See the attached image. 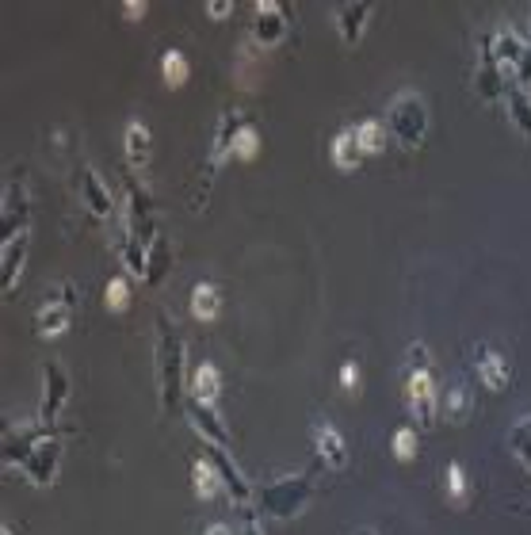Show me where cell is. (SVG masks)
Listing matches in <instances>:
<instances>
[{"instance_id":"cell-18","label":"cell","mask_w":531,"mask_h":535,"mask_svg":"<svg viewBox=\"0 0 531 535\" xmlns=\"http://www.w3.org/2000/svg\"><path fill=\"white\" fill-rule=\"evenodd\" d=\"M256 8H260V16H256V23H253V43L279 46L287 39V16H283V8H279L276 0H260Z\"/></svg>"},{"instance_id":"cell-34","label":"cell","mask_w":531,"mask_h":535,"mask_svg":"<svg viewBox=\"0 0 531 535\" xmlns=\"http://www.w3.org/2000/svg\"><path fill=\"white\" fill-rule=\"evenodd\" d=\"M390 451H394V459L409 463V459L417 455V432H413V428H398V432L390 436Z\"/></svg>"},{"instance_id":"cell-30","label":"cell","mask_w":531,"mask_h":535,"mask_svg":"<svg viewBox=\"0 0 531 535\" xmlns=\"http://www.w3.org/2000/svg\"><path fill=\"white\" fill-rule=\"evenodd\" d=\"M195 493L203 497V501H211V497H218V493H226V486H222V478H218V471H214V463L203 455L199 463H195Z\"/></svg>"},{"instance_id":"cell-39","label":"cell","mask_w":531,"mask_h":535,"mask_svg":"<svg viewBox=\"0 0 531 535\" xmlns=\"http://www.w3.org/2000/svg\"><path fill=\"white\" fill-rule=\"evenodd\" d=\"M340 386L344 390H360V364L356 360H348V364L340 367Z\"/></svg>"},{"instance_id":"cell-27","label":"cell","mask_w":531,"mask_h":535,"mask_svg":"<svg viewBox=\"0 0 531 535\" xmlns=\"http://www.w3.org/2000/svg\"><path fill=\"white\" fill-rule=\"evenodd\" d=\"M440 413H444L451 425H463L470 417V394L463 383H451L444 394V406H440Z\"/></svg>"},{"instance_id":"cell-35","label":"cell","mask_w":531,"mask_h":535,"mask_svg":"<svg viewBox=\"0 0 531 535\" xmlns=\"http://www.w3.org/2000/svg\"><path fill=\"white\" fill-rule=\"evenodd\" d=\"M234 513H237V524H241V532H237V535H264L256 501H249V505H234Z\"/></svg>"},{"instance_id":"cell-9","label":"cell","mask_w":531,"mask_h":535,"mask_svg":"<svg viewBox=\"0 0 531 535\" xmlns=\"http://www.w3.org/2000/svg\"><path fill=\"white\" fill-rule=\"evenodd\" d=\"M474 92H478V100H501V96H509V88H505V73H501V65L493 58V35H482V50H478V73H474Z\"/></svg>"},{"instance_id":"cell-25","label":"cell","mask_w":531,"mask_h":535,"mask_svg":"<svg viewBox=\"0 0 531 535\" xmlns=\"http://www.w3.org/2000/svg\"><path fill=\"white\" fill-rule=\"evenodd\" d=\"M360 142H356V130H340L337 138H333V161H337V169L352 172L356 165H360Z\"/></svg>"},{"instance_id":"cell-16","label":"cell","mask_w":531,"mask_h":535,"mask_svg":"<svg viewBox=\"0 0 531 535\" xmlns=\"http://www.w3.org/2000/svg\"><path fill=\"white\" fill-rule=\"evenodd\" d=\"M27 249H31V230H23V234H16L12 241L0 245V260H4V268H0V287H4V295H12V291L20 287V276H23V268H27Z\"/></svg>"},{"instance_id":"cell-28","label":"cell","mask_w":531,"mask_h":535,"mask_svg":"<svg viewBox=\"0 0 531 535\" xmlns=\"http://www.w3.org/2000/svg\"><path fill=\"white\" fill-rule=\"evenodd\" d=\"M218 310H222L218 287H214V283H199V287L192 291V314L199 321H214L218 318Z\"/></svg>"},{"instance_id":"cell-19","label":"cell","mask_w":531,"mask_h":535,"mask_svg":"<svg viewBox=\"0 0 531 535\" xmlns=\"http://www.w3.org/2000/svg\"><path fill=\"white\" fill-rule=\"evenodd\" d=\"M188 421L195 425V432L207 440V444H230V428L222 425V417H218V409L207 406V402H199V398H188Z\"/></svg>"},{"instance_id":"cell-1","label":"cell","mask_w":531,"mask_h":535,"mask_svg":"<svg viewBox=\"0 0 531 535\" xmlns=\"http://www.w3.org/2000/svg\"><path fill=\"white\" fill-rule=\"evenodd\" d=\"M157 383H161V402L169 413H180L188 406L184 402V341L169 314H157Z\"/></svg>"},{"instance_id":"cell-4","label":"cell","mask_w":531,"mask_h":535,"mask_svg":"<svg viewBox=\"0 0 531 535\" xmlns=\"http://www.w3.org/2000/svg\"><path fill=\"white\" fill-rule=\"evenodd\" d=\"M409 409L417 428H432L436 421V386H432V360L425 344L409 348Z\"/></svg>"},{"instance_id":"cell-43","label":"cell","mask_w":531,"mask_h":535,"mask_svg":"<svg viewBox=\"0 0 531 535\" xmlns=\"http://www.w3.org/2000/svg\"><path fill=\"white\" fill-rule=\"evenodd\" d=\"M356 535H375V532H371V528H360V532H356Z\"/></svg>"},{"instance_id":"cell-38","label":"cell","mask_w":531,"mask_h":535,"mask_svg":"<svg viewBox=\"0 0 531 535\" xmlns=\"http://www.w3.org/2000/svg\"><path fill=\"white\" fill-rule=\"evenodd\" d=\"M256 150H260V134H256L253 127H245L241 134H237L234 153H237V157H256Z\"/></svg>"},{"instance_id":"cell-31","label":"cell","mask_w":531,"mask_h":535,"mask_svg":"<svg viewBox=\"0 0 531 535\" xmlns=\"http://www.w3.org/2000/svg\"><path fill=\"white\" fill-rule=\"evenodd\" d=\"M356 130V142H360V150H363V157L367 153H383V146H386V123H379V119H363L360 127H352Z\"/></svg>"},{"instance_id":"cell-37","label":"cell","mask_w":531,"mask_h":535,"mask_svg":"<svg viewBox=\"0 0 531 535\" xmlns=\"http://www.w3.org/2000/svg\"><path fill=\"white\" fill-rule=\"evenodd\" d=\"M447 497L451 501H463L467 497V471L459 467V463H447Z\"/></svg>"},{"instance_id":"cell-3","label":"cell","mask_w":531,"mask_h":535,"mask_svg":"<svg viewBox=\"0 0 531 535\" xmlns=\"http://www.w3.org/2000/svg\"><path fill=\"white\" fill-rule=\"evenodd\" d=\"M386 130H390V138L405 146V150H421L428 138V104L421 92H413V88H405L398 92L390 107H386Z\"/></svg>"},{"instance_id":"cell-10","label":"cell","mask_w":531,"mask_h":535,"mask_svg":"<svg viewBox=\"0 0 531 535\" xmlns=\"http://www.w3.org/2000/svg\"><path fill=\"white\" fill-rule=\"evenodd\" d=\"M207 459H211L214 471H218V478H222L226 497H230L234 505H249V501H253V490H249V478H245V474H241V467L234 463L230 448H222V444H207Z\"/></svg>"},{"instance_id":"cell-8","label":"cell","mask_w":531,"mask_h":535,"mask_svg":"<svg viewBox=\"0 0 531 535\" xmlns=\"http://www.w3.org/2000/svg\"><path fill=\"white\" fill-rule=\"evenodd\" d=\"M27 222H31L27 180H23V172H16V176L8 180V188H4V207H0V245H4V241H12L16 234H23V230H27Z\"/></svg>"},{"instance_id":"cell-13","label":"cell","mask_w":531,"mask_h":535,"mask_svg":"<svg viewBox=\"0 0 531 535\" xmlns=\"http://www.w3.org/2000/svg\"><path fill=\"white\" fill-rule=\"evenodd\" d=\"M69 402V375L58 360L43 364V402H39V421H54Z\"/></svg>"},{"instance_id":"cell-24","label":"cell","mask_w":531,"mask_h":535,"mask_svg":"<svg viewBox=\"0 0 531 535\" xmlns=\"http://www.w3.org/2000/svg\"><path fill=\"white\" fill-rule=\"evenodd\" d=\"M123 264H127V272L134 279H142L146 283L149 276V245L146 241H138V237H123Z\"/></svg>"},{"instance_id":"cell-22","label":"cell","mask_w":531,"mask_h":535,"mask_svg":"<svg viewBox=\"0 0 531 535\" xmlns=\"http://www.w3.org/2000/svg\"><path fill=\"white\" fill-rule=\"evenodd\" d=\"M314 444H318L321 467H329V471H340V467H344V459H348V451H344V436H340L337 428L329 425L325 417L314 421Z\"/></svg>"},{"instance_id":"cell-41","label":"cell","mask_w":531,"mask_h":535,"mask_svg":"<svg viewBox=\"0 0 531 535\" xmlns=\"http://www.w3.org/2000/svg\"><path fill=\"white\" fill-rule=\"evenodd\" d=\"M142 12H146V0H130V4H123V16H127V20H142Z\"/></svg>"},{"instance_id":"cell-45","label":"cell","mask_w":531,"mask_h":535,"mask_svg":"<svg viewBox=\"0 0 531 535\" xmlns=\"http://www.w3.org/2000/svg\"><path fill=\"white\" fill-rule=\"evenodd\" d=\"M528 43H531V39H528Z\"/></svg>"},{"instance_id":"cell-20","label":"cell","mask_w":531,"mask_h":535,"mask_svg":"<svg viewBox=\"0 0 531 535\" xmlns=\"http://www.w3.org/2000/svg\"><path fill=\"white\" fill-rule=\"evenodd\" d=\"M371 16H375V4H367V0H348V4H340L337 23H340V39H344V46H360Z\"/></svg>"},{"instance_id":"cell-12","label":"cell","mask_w":531,"mask_h":535,"mask_svg":"<svg viewBox=\"0 0 531 535\" xmlns=\"http://www.w3.org/2000/svg\"><path fill=\"white\" fill-rule=\"evenodd\" d=\"M58 467H62V444L58 440H46V444H39V448L23 459L20 471L27 474L31 486H43L46 490V486L58 482Z\"/></svg>"},{"instance_id":"cell-32","label":"cell","mask_w":531,"mask_h":535,"mask_svg":"<svg viewBox=\"0 0 531 535\" xmlns=\"http://www.w3.org/2000/svg\"><path fill=\"white\" fill-rule=\"evenodd\" d=\"M161 73H165L169 88H180L188 81V73H192L188 54H184V50H165V54H161Z\"/></svg>"},{"instance_id":"cell-6","label":"cell","mask_w":531,"mask_h":535,"mask_svg":"<svg viewBox=\"0 0 531 535\" xmlns=\"http://www.w3.org/2000/svg\"><path fill=\"white\" fill-rule=\"evenodd\" d=\"M127 234L138 237V241H146V245H153V241L161 237L157 203H153V195H149L138 180H127Z\"/></svg>"},{"instance_id":"cell-14","label":"cell","mask_w":531,"mask_h":535,"mask_svg":"<svg viewBox=\"0 0 531 535\" xmlns=\"http://www.w3.org/2000/svg\"><path fill=\"white\" fill-rule=\"evenodd\" d=\"M245 130V119L237 115L234 107L222 115V123H218V134H214V150H211V161H207V188H211V176L218 169H222V161L234 153V146H237V134ZM207 188H203V195H199V203L207 199Z\"/></svg>"},{"instance_id":"cell-36","label":"cell","mask_w":531,"mask_h":535,"mask_svg":"<svg viewBox=\"0 0 531 535\" xmlns=\"http://www.w3.org/2000/svg\"><path fill=\"white\" fill-rule=\"evenodd\" d=\"M107 306L111 310H127L130 306V279L127 276H115L107 283Z\"/></svg>"},{"instance_id":"cell-17","label":"cell","mask_w":531,"mask_h":535,"mask_svg":"<svg viewBox=\"0 0 531 535\" xmlns=\"http://www.w3.org/2000/svg\"><path fill=\"white\" fill-rule=\"evenodd\" d=\"M77 192H81V203H85L88 214H96V218H111L115 211V199L107 192L104 176L96 169H81L77 172Z\"/></svg>"},{"instance_id":"cell-21","label":"cell","mask_w":531,"mask_h":535,"mask_svg":"<svg viewBox=\"0 0 531 535\" xmlns=\"http://www.w3.org/2000/svg\"><path fill=\"white\" fill-rule=\"evenodd\" d=\"M123 150H127V165L134 172H146L149 161H153V138H149V127L142 119H130L127 130H123Z\"/></svg>"},{"instance_id":"cell-15","label":"cell","mask_w":531,"mask_h":535,"mask_svg":"<svg viewBox=\"0 0 531 535\" xmlns=\"http://www.w3.org/2000/svg\"><path fill=\"white\" fill-rule=\"evenodd\" d=\"M474 371H478V379L482 386L489 390H509L512 383V364L497 352V348H489V344H474Z\"/></svg>"},{"instance_id":"cell-11","label":"cell","mask_w":531,"mask_h":535,"mask_svg":"<svg viewBox=\"0 0 531 535\" xmlns=\"http://www.w3.org/2000/svg\"><path fill=\"white\" fill-rule=\"evenodd\" d=\"M69 321H73V287H69L65 295H62V287L46 291L43 310H39V318H35L39 337H62L65 329H69Z\"/></svg>"},{"instance_id":"cell-26","label":"cell","mask_w":531,"mask_h":535,"mask_svg":"<svg viewBox=\"0 0 531 535\" xmlns=\"http://www.w3.org/2000/svg\"><path fill=\"white\" fill-rule=\"evenodd\" d=\"M218 390H222V375H218V367H214V364H199V367H195L192 398H199V402L214 406V402H218Z\"/></svg>"},{"instance_id":"cell-42","label":"cell","mask_w":531,"mask_h":535,"mask_svg":"<svg viewBox=\"0 0 531 535\" xmlns=\"http://www.w3.org/2000/svg\"><path fill=\"white\" fill-rule=\"evenodd\" d=\"M203 535H234V532H230L226 524H211V528H207V532H203Z\"/></svg>"},{"instance_id":"cell-7","label":"cell","mask_w":531,"mask_h":535,"mask_svg":"<svg viewBox=\"0 0 531 535\" xmlns=\"http://www.w3.org/2000/svg\"><path fill=\"white\" fill-rule=\"evenodd\" d=\"M62 436V428L43 421V425H12L4 432V463L8 467H23V459L31 455V451L46 444V440H58Z\"/></svg>"},{"instance_id":"cell-33","label":"cell","mask_w":531,"mask_h":535,"mask_svg":"<svg viewBox=\"0 0 531 535\" xmlns=\"http://www.w3.org/2000/svg\"><path fill=\"white\" fill-rule=\"evenodd\" d=\"M169 272V241L165 237H157L153 245H149V276L146 283H161Z\"/></svg>"},{"instance_id":"cell-2","label":"cell","mask_w":531,"mask_h":535,"mask_svg":"<svg viewBox=\"0 0 531 535\" xmlns=\"http://www.w3.org/2000/svg\"><path fill=\"white\" fill-rule=\"evenodd\" d=\"M256 509L268 520H295L314 501V474H291L256 490Z\"/></svg>"},{"instance_id":"cell-44","label":"cell","mask_w":531,"mask_h":535,"mask_svg":"<svg viewBox=\"0 0 531 535\" xmlns=\"http://www.w3.org/2000/svg\"><path fill=\"white\" fill-rule=\"evenodd\" d=\"M0 535H16V532H12V528H8V524H4V532H0Z\"/></svg>"},{"instance_id":"cell-40","label":"cell","mask_w":531,"mask_h":535,"mask_svg":"<svg viewBox=\"0 0 531 535\" xmlns=\"http://www.w3.org/2000/svg\"><path fill=\"white\" fill-rule=\"evenodd\" d=\"M234 12V0H207V16L211 20H226Z\"/></svg>"},{"instance_id":"cell-5","label":"cell","mask_w":531,"mask_h":535,"mask_svg":"<svg viewBox=\"0 0 531 535\" xmlns=\"http://www.w3.org/2000/svg\"><path fill=\"white\" fill-rule=\"evenodd\" d=\"M493 58L501 65L505 81H512V88L531 92V43H524L509 27H501V31L493 35Z\"/></svg>"},{"instance_id":"cell-23","label":"cell","mask_w":531,"mask_h":535,"mask_svg":"<svg viewBox=\"0 0 531 535\" xmlns=\"http://www.w3.org/2000/svg\"><path fill=\"white\" fill-rule=\"evenodd\" d=\"M505 104H509L512 127L520 130V134H524V138L531 142V92H524V88H509Z\"/></svg>"},{"instance_id":"cell-29","label":"cell","mask_w":531,"mask_h":535,"mask_svg":"<svg viewBox=\"0 0 531 535\" xmlns=\"http://www.w3.org/2000/svg\"><path fill=\"white\" fill-rule=\"evenodd\" d=\"M509 451L516 455V463L531 474V417H520L509 428Z\"/></svg>"}]
</instances>
